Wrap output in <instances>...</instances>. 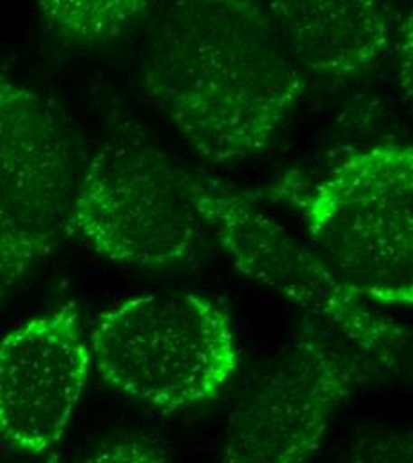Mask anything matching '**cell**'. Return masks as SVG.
I'll return each instance as SVG.
<instances>
[{"instance_id":"6da1fadb","label":"cell","mask_w":413,"mask_h":463,"mask_svg":"<svg viewBox=\"0 0 413 463\" xmlns=\"http://www.w3.org/2000/svg\"><path fill=\"white\" fill-rule=\"evenodd\" d=\"M143 80L182 137L211 163L264 152L303 95L268 7L253 0H180L148 29Z\"/></svg>"},{"instance_id":"7a4b0ae2","label":"cell","mask_w":413,"mask_h":463,"mask_svg":"<svg viewBox=\"0 0 413 463\" xmlns=\"http://www.w3.org/2000/svg\"><path fill=\"white\" fill-rule=\"evenodd\" d=\"M310 244L358 298L412 303L413 150L381 143L358 152L317 184L286 185Z\"/></svg>"},{"instance_id":"3957f363","label":"cell","mask_w":413,"mask_h":463,"mask_svg":"<svg viewBox=\"0 0 413 463\" xmlns=\"http://www.w3.org/2000/svg\"><path fill=\"white\" fill-rule=\"evenodd\" d=\"M89 353L115 391L168 411L212 400L239 365L229 314L192 292L119 303L100 316Z\"/></svg>"},{"instance_id":"277c9868","label":"cell","mask_w":413,"mask_h":463,"mask_svg":"<svg viewBox=\"0 0 413 463\" xmlns=\"http://www.w3.org/2000/svg\"><path fill=\"white\" fill-rule=\"evenodd\" d=\"M387 369L317 317L249 383L230 417L220 463H305L358 389Z\"/></svg>"},{"instance_id":"5b68a950","label":"cell","mask_w":413,"mask_h":463,"mask_svg":"<svg viewBox=\"0 0 413 463\" xmlns=\"http://www.w3.org/2000/svg\"><path fill=\"white\" fill-rule=\"evenodd\" d=\"M203 225L189 174L141 136H119L97 152L71 216V231L99 255L145 269L191 259Z\"/></svg>"},{"instance_id":"8992f818","label":"cell","mask_w":413,"mask_h":463,"mask_svg":"<svg viewBox=\"0 0 413 463\" xmlns=\"http://www.w3.org/2000/svg\"><path fill=\"white\" fill-rule=\"evenodd\" d=\"M194 207L248 279L289 298L312 317L335 328L387 371L408 343L405 326L346 289L323 259L244 196L189 175Z\"/></svg>"},{"instance_id":"52a82bcc","label":"cell","mask_w":413,"mask_h":463,"mask_svg":"<svg viewBox=\"0 0 413 463\" xmlns=\"http://www.w3.org/2000/svg\"><path fill=\"white\" fill-rule=\"evenodd\" d=\"M73 145L36 91L0 80V286L16 284L71 233Z\"/></svg>"},{"instance_id":"ba28073f","label":"cell","mask_w":413,"mask_h":463,"mask_svg":"<svg viewBox=\"0 0 413 463\" xmlns=\"http://www.w3.org/2000/svg\"><path fill=\"white\" fill-rule=\"evenodd\" d=\"M91 365L75 303L33 317L0 341V439L27 455L56 448Z\"/></svg>"},{"instance_id":"9c48e42d","label":"cell","mask_w":413,"mask_h":463,"mask_svg":"<svg viewBox=\"0 0 413 463\" xmlns=\"http://www.w3.org/2000/svg\"><path fill=\"white\" fill-rule=\"evenodd\" d=\"M266 7L296 66L326 75L369 70L398 29L394 9L376 0H278Z\"/></svg>"},{"instance_id":"30bf717a","label":"cell","mask_w":413,"mask_h":463,"mask_svg":"<svg viewBox=\"0 0 413 463\" xmlns=\"http://www.w3.org/2000/svg\"><path fill=\"white\" fill-rule=\"evenodd\" d=\"M145 0H47L40 2L42 14L56 34L71 45H99L117 40L148 11Z\"/></svg>"},{"instance_id":"8fae6325","label":"cell","mask_w":413,"mask_h":463,"mask_svg":"<svg viewBox=\"0 0 413 463\" xmlns=\"http://www.w3.org/2000/svg\"><path fill=\"white\" fill-rule=\"evenodd\" d=\"M413 437L405 430H376L363 435L352 453V463H412Z\"/></svg>"},{"instance_id":"7c38bea8","label":"cell","mask_w":413,"mask_h":463,"mask_svg":"<svg viewBox=\"0 0 413 463\" xmlns=\"http://www.w3.org/2000/svg\"><path fill=\"white\" fill-rule=\"evenodd\" d=\"M75 463H172L164 448L141 435H127L106 442Z\"/></svg>"},{"instance_id":"4fadbf2b","label":"cell","mask_w":413,"mask_h":463,"mask_svg":"<svg viewBox=\"0 0 413 463\" xmlns=\"http://www.w3.org/2000/svg\"><path fill=\"white\" fill-rule=\"evenodd\" d=\"M394 40H396V51L399 56L403 90L408 95H412V18L410 16L401 24V27L396 29Z\"/></svg>"}]
</instances>
